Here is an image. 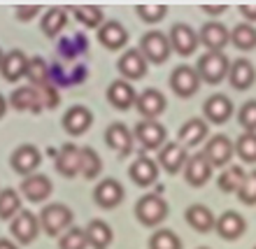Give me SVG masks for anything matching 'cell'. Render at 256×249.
<instances>
[{
  "label": "cell",
  "mask_w": 256,
  "mask_h": 249,
  "mask_svg": "<svg viewBox=\"0 0 256 249\" xmlns=\"http://www.w3.org/2000/svg\"><path fill=\"white\" fill-rule=\"evenodd\" d=\"M233 112H236V108H233V102H230L228 96L224 94H214L210 96L208 100H205V105H202V114H205V122L210 124H226L233 116Z\"/></svg>",
  "instance_id": "15"
},
{
  "label": "cell",
  "mask_w": 256,
  "mask_h": 249,
  "mask_svg": "<svg viewBox=\"0 0 256 249\" xmlns=\"http://www.w3.org/2000/svg\"><path fill=\"white\" fill-rule=\"evenodd\" d=\"M196 70L200 74V82L205 84H222L228 77L230 61L224 52H205L202 56H198Z\"/></svg>",
  "instance_id": "2"
},
{
  "label": "cell",
  "mask_w": 256,
  "mask_h": 249,
  "mask_svg": "<svg viewBox=\"0 0 256 249\" xmlns=\"http://www.w3.org/2000/svg\"><path fill=\"white\" fill-rule=\"evenodd\" d=\"M2 58H5V54H2V49H0V66H2Z\"/></svg>",
  "instance_id": "51"
},
{
  "label": "cell",
  "mask_w": 256,
  "mask_h": 249,
  "mask_svg": "<svg viewBox=\"0 0 256 249\" xmlns=\"http://www.w3.org/2000/svg\"><path fill=\"white\" fill-rule=\"evenodd\" d=\"M198 42L208 52H224V47L230 42V30L219 21H208L198 33Z\"/></svg>",
  "instance_id": "13"
},
{
  "label": "cell",
  "mask_w": 256,
  "mask_h": 249,
  "mask_svg": "<svg viewBox=\"0 0 256 249\" xmlns=\"http://www.w3.org/2000/svg\"><path fill=\"white\" fill-rule=\"evenodd\" d=\"M26 77L30 82V86L40 88V86H47L52 84V70H49L47 61L42 58V56H33V58H28V70H26Z\"/></svg>",
  "instance_id": "34"
},
{
  "label": "cell",
  "mask_w": 256,
  "mask_h": 249,
  "mask_svg": "<svg viewBox=\"0 0 256 249\" xmlns=\"http://www.w3.org/2000/svg\"><path fill=\"white\" fill-rule=\"evenodd\" d=\"M166 108H168V100H166V96L158 88H144L142 94H138L135 110L142 114V119L158 122V116L166 112Z\"/></svg>",
  "instance_id": "10"
},
{
  "label": "cell",
  "mask_w": 256,
  "mask_h": 249,
  "mask_svg": "<svg viewBox=\"0 0 256 249\" xmlns=\"http://www.w3.org/2000/svg\"><path fill=\"white\" fill-rule=\"evenodd\" d=\"M70 12L74 14V19L80 21L82 26L86 28H100L105 24V10L98 5H77V7H70Z\"/></svg>",
  "instance_id": "33"
},
{
  "label": "cell",
  "mask_w": 256,
  "mask_h": 249,
  "mask_svg": "<svg viewBox=\"0 0 256 249\" xmlns=\"http://www.w3.org/2000/svg\"><path fill=\"white\" fill-rule=\"evenodd\" d=\"M214 230L219 233V238H224L226 242H233L238 238L244 236V230H247V224H244V216L228 210V212H224L214 224Z\"/></svg>",
  "instance_id": "24"
},
{
  "label": "cell",
  "mask_w": 256,
  "mask_h": 249,
  "mask_svg": "<svg viewBox=\"0 0 256 249\" xmlns=\"http://www.w3.org/2000/svg\"><path fill=\"white\" fill-rule=\"evenodd\" d=\"M135 12H138V16H140L144 24H158V21H163V16L168 14V7L166 5H138Z\"/></svg>",
  "instance_id": "44"
},
{
  "label": "cell",
  "mask_w": 256,
  "mask_h": 249,
  "mask_svg": "<svg viewBox=\"0 0 256 249\" xmlns=\"http://www.w3.org/2000/svg\"><path fill=\"white\" fill-rule=\"evenodd\" d=\"M133 138L140 142L144 149H161L163 144H166L168 130H166V126H163V124H158V122L142 119V122L133 128Z\"/></svg>",
  "instance_id": "9"
},
{
  "label": "cell",
  "mask_w": 256,
  "mask_h": 249,
  "mask_svg": "<svg viewBox=\"0 0 256 249\" xmlns=\"http://www.w3.org/2000/svg\"><path fill=\"white\" fill-rule=\"evenodd\" d=\"M40 219L33 214V212H28V210H21L19 214L12 219L10 224V233L14 236V240L21 244H33L40 236Z\"/></svg>",
  "instance_id": "5"
},
{
  "label": "cell",
  "mask_w": 256,
  "mask_h": 249,
  "mask_svg": "<svg viewBox=\"0 0 256 249\" xmlns=\"http://www.w3.org/2000/svg\"><path fill=\"white\" fill-rule=\"evenodd\" d=\"M168 212H170L168 202L163 200L158 194H147L135 202V219H138L142 226H147V228L161 226V224L166 222Z\"/></svg>",
  "instance_id": "1"
},
{
  "label": "cell",
  "mask_w": 256,
  "mask_h": 249,
  "mask_svg": "<svg viewBox=\"0 0 256 249\" xmlns=\"http://www.w3.org/2000/svg\"><path fill=\"white\" fill-rule=\"evenodd\" d=\"M200 249H210V247H200Z\"/></svg>",
  "instance_id": "52"
},
{
  "label": "cell",
  "mask_w": 256,
  "mask_h": 249,
  "mask_svg": "<svg viewBox=\"0 0 256 249\" xmlns=\"http://www.w3.org/2000/svg\"><path fill=\"white\" fill-rule=\"evenodd\" d=\"M14 14H16V19H19V21H30L33 16H38V14H40V7H38V5L16 7V10H14Z\"/></svg>",
  "instance_id": "46"
},
{
  "label": "cell",
  "mask_w": 256,
  "mask_h": 249,
  "mask_svg": "<svg viewBox=\"0 0 256 249\" xmlns=\"http://www.w3.org/2000/svg\"><path fill=\"white\" fill-rule=\"evenodd\" d=\"M236 154L244 163H256V133H242L236 142Z\"/></svg>",
  "instance_id": "41"
},
{
  "label": "cell",
  "mask_w": 256,
  "mask_h": 249,
  "mask_svg": "<svg viewBox=\"0 0 256 249\" xmlns=\"http://www.w3.org/2000/svg\"><path fill=\"white\" fill-rule=\"evenodd\" d=\"M140 52L142 56L147 58V63H154V66H161L170 58V40L168 35L161 33V30H149V33L142 35L140 40Z\"/></svg>",
  "instance_id": "4"
},
{
  "label": "cell",
  "mask_w": 256,
  "mask_h": 249,
  "mask_svg": "<svg viewBox=\"0 0 256 249\" xmlns=\"http://www.w3.org/2000/svg\"><path fill=\"white\" fill-rule=\"evenodd\" d=\"M186 161H189L186 149H184L180 142H166V144L158 149V166H161L166 172H170V175H177V172L186 166Z\"/></svg>",
  "instance_id": "18"
},
{
  "label": "cell",
  "mask_w": 256,
  "mask_h": 249,
  "mask_svg": "<svg viewBox=\"0 0 256 249\" xmlns=\"http://www.w3.org/2000/svg\"><path fill=\"white\" fill-rule=\"evenodd\" d=\"M124 196H126V191H124L122 182L112 180V177L98 182V186L94 188V200L100 210H114L116 205H122Z\"/></svg>",
  "instance_id": "12"
},
{
  "label": "cell",
  "mask_w": 256,
  "mask_h": 249,
  "mask_svg": "<svg viewBox=\"0 0 256 249\" xmlns=\"http://www.w3.org/2000/svg\"><path fill=\"white\" fill-rule=\"evenodd\" d=\"M52 191H54L52 180L47 175H40V172H35L30 177H24V182H21V194L30 202H44L52 196Z\"/></svg>",
  "instance_id": "22"
},
{
  "label": "cell",
  "mask_w": 256,
  "mask_h": 249,
  "mask_svg": "<svg viewBox=\"0 0 256 249\" xmlns=\"http://www.w3.org/2000/svg\"><path fill=\"white\" fill-rule=\"evenodd\" d=\"M170 88L180 98H191L200 88V74L191 66H177L170 74Z\"/></svg>",
  "instance_id": "7"
},
{
  "label": "cell",
  "mask_w": 256,
  "mask_h": 249,
  "mask_svg": "<svg viewBox=\"0 0 256 249\" xmlns=\"http://www.w3.org/2000/svg\"><path fill=\"white\" fill-rule=\"evenodd\" d=\"M135 100H138V94H135V88L130 86V82L114 80L108 86V102L114 110H122V112H126V110L135 108Z\"/></svg>",
  "instance_id": "23"
},
{
  "label": "cell",
  "mask_w": 256,
  "mask_h": 249,
  "mask_svg": "<svg viewBox=\"0 0 256 249\" xmlns=\"http://www.w3.org/2000/svg\"><path fill=\"white\" fill-rule=\"evenodd\" d=\"M133 133L122 122L110 124L108 130H105V142H108L110 149H114L116 154H130L133 152Z\"/></svg>",
  "instance_id": "28"
},
{
  "label": "cell",
  "mask_w": 256,
  "mask_h": 249,
  "mask_svg": "<svg viewBox=\"0 0 256 249\" xmlns=\"http://www.w3.org/2000/svg\"><path fill=\"white\" fill-rule=\"evenodd\" d=\"M40 228L47 233V236H63L70 224H72V210L63 205V202H52L40 212Z\"/></svg>",
  "instance_id": "3"
},
{
  "label": "cell",
  "mask_w": 256,
  "mask_h": 249,
  "mask_svg": "<svg viewBox=\"0 0 256 249\" xmlns=\"http://www.w3.org/2000/svg\"><path fill=\"white\" fill-rule=\"evenodd\" d=\"M240 14L247 19V24H254L256 21V5H240Z\"/></svg>",
  "instance_id": "47"
},
{
  "label": "cell",
  "mask_w": 256,
  "mask_h": 249,
  "mask_svg": "<svg viewBox=\"0 0 256 249\" xmlns=\"http://www.w3.org/2000/svg\"><path fill=\"white\" fill-rule=\"evenodd\" d=\"M244 172L240 166H228V168H224V172L219 175V180H216V184H219V188H222L224 194H238V188H240V184L244 182Z\"/></svg>",
  "instance_id": "37"
},
{
  "label": "cell",
  "mask_w": 256,
  "mask_h": 249,
  "mask_svg": "<svg viewBox=\"0 0 256 249\" xmlns=\"http://www.w3.org/2000/svg\"><path fill=\"white\" fill-rule=\"evenodd\" d=\"M168 40H170L172 52L180 54V56L196 54V49H198V44H200V42H198V33H196L189 24H175V26L170 28Z\"/></svg>",
  "instance_id": "11"
},
{
  "label": "cell",
  "mask_w": 256,
  "mask_h": 249,
  "mask_svg": "<svg viewBox=\"0 0 256 249\" xmlns=\"http://www.w3.org/2000/svg\"><path fill=\"white\" fill-rule=\"evenodd\" d=\"M84 230H86L88 247L94 249H108L112 244V240H114V233L110 228V224H105L102 219H94Z\"/></svg>",
  "instance_id": "31"
},
{
  "label": "cell",
  "mask_w": 256,
  "mask_h": 249,
  "mask_svg": "<svg viewBox=\"0 0 256 249\" xmlns=\"http://www.w3.org/2000/svg\"><path fill=\"white\" fill-rule=\"evenodd\" d=\"M200 10H202V12H205V14H212V16H219V14H224V12H226V10H228V7H226V5H219V7H210V5H202Z\"/></svg>",
  "instance_id": "48"
},
{
  "label": "cell",
  "mask_w": 256,
  "mask_h": 249,
  "mask_svg": "<svg viewBox=\"0 0 256 249\" xmlns=\"http://www.w3.org/2000/svg\"><path fill=\"white\" fill-rule=\"evenodd\" d=\"M21 212V196L14 188H2L0 191V219L12 222L14 216Z\"/></svg>",
  "instance_id": "36"
},
{
  "label": "cell",
  "mask_w": 256,
  "mask_h": 249,
  "mask_svg": "<svg viewBox=\"0 0 256 249\" xmlns=\"http://www.w3.org/2000/svg\"><path fill=\"white\" fill-rule=\"evenodd\" d=\"M184 219H186V224H189L194 230H198V233H210V230H214V224H216L212 210H210L208 205H200V202L189 205L186 212H184Z\"/></svg>",
  "instance_id": "29"
},
{
  "label": "cell",
  "mask_w": 256,
  "mask_h": 249,
  "mask_svg": "<svg viewBox=\"0 0 256 249\" xmlns=\"http://www.w3.org/2000/svg\"><path fill=\"white\" fill-rule=\"evenodd\" d=\"M102 170V161L98 152L91 147H82V175L86 180H96Z\"/></svg>",
  "instance_id": "39"
},
{
  "label": "cell",
  "mask_w": 256,
  "mask_h": 249,
  "mask_svg": "<svg viewBox=\"0 0 256 249\" xmlns=\"http://www.w3.org/2000/svg\"><path fill=\"white\" fill-rule=\"evenodd\" d=\"M230 42L236 44L240 52H252L256 49V28L247 21L238 24L233 30H230Z\"/></svg>",
  "instance_id": "35"
},
{
  "label": "cell",
  "mask_w": 256,
  "mask_h": 249,
  "mask_svg": "<svg viewBox=\"0 0 256 249\" xmlns=\"http://www.w3.org/2000/svg\"><path fill=\"white\" fill-rule=\"evenodd\" d=\"M61 249H86L88 240H86V230L77 228V226H70L61 236V242H58Z\"/></svg>",
  "instance_id": "40"
},
{
  "label": "cell",
  "mask_w": 256,
  "mask_h": 249,
  "mask_svg": "<svg viewBox=\"0 0 256 249\" xmlns=\"http://www.w3.org/2000/svg\"><path fill=\"white\" fill-rule=\"evenodd\" d=\"M7 105H10V102H7V98L2 94H0V119H2V116H5V112H7Z\"/></svg>",
  "instance_id": "49"
},
{
  "label": "cell",
  "mask_w": 256,
  "mask_h": 249,
  "mask_svg": "<svg viewBox=\"0 0 256 249\" xmlns=\"http://www.w3.org/2000/svg\"><path fill=\"white\" fill-rule=\"evenodd\" d=\"M205 138H208V122L205 119H189L180 126V133H177V140L182 147H196Z\"/></svg>",
  "instance_id": "30"
},
{
  "label": "cell",
  "mask_w": 256,
  "mask_h": 249,
  "mask_svg": "<svg viewBox=\"0 0 256 249\" xmlns=\"http://www.w3.org/2000/svg\"><path fill=\"white\" fill-rule=\"evenodd\" d=\"M63 128H66L68 135H84L91 128V124H94V112L88 108H84V105H72V108L68 110L66 114H63Z\"/></svg>",
  "instance_id": "21"
},
{
  "label": "cell",
  "mask_w": 256,
  "mask_h": 249,
  "mask_svg": "<svg viewBox=\"0 0 256 249\" xmlns=\"http://www.w3.org/2000/svg\"><path fill=\"white\" fill-rule=\"evenodd\" d=\"M56 170L63 177H74L82 175V147L77 144H63L56 152Z\"/></svg>",
  "instance_id": "20"
},
{
  "label": "cell",
  "mask_w": 256,
  "mask_h": 249,
  "mask_svg": "<svg viewBox=\"0 0 256 249\" xmlns=\"http://www.w3.org/2000/svg\"><path fill=\"white\" fill-rule=\"evenodd\" d=\"M116 68H119V74L126 82L142 80L147 74V58L142 56L140 49H126V54L119 58Z\"/></svg>",
  "instance_id": "19"
},
{
  "label": "cell",
  "mask_w": 256,
  "mask_h": 249,
  "mask_svg": "<svg viewBox=\"0 0 256 249\" xmlns=\"http://www.w3.org/2000/svg\"><path fill=\"white\" fill-rule=\"evenodd\" d=\"M66 24H68V10L66 7H49L47 12H44V16L40 19L42 33L47 35L49 40L61 33L63 28H66Z\"/></svg>",
  "instance_id": "32"
},
{
  "label": "cell",
  "mask_w": 256,
  "mask_h": 249,
  "mask_svg": "<svg viewBox=\"0 0 256 249\" xmlns=\"http://www.w3.org/2000/svg\"><path fill=\"white\" fill-rule=\"evenodd\" d=\"M202 154H205V158L210 161L212 168H228L230 158L236 154V144L230 142L228 135H214V138L208 140Z\"/></svg>",
  "instance_id": "6"
},
{
  "label": "cell",
  "mask_w": 256,
  "mask_h": 249,
  "mask_svg": "<svg viewBox=\"0 0 256 249\" xmlns=\"http://www.w3.org/2000/svg\"><path fill=\"white\" fill-rule=\"evenodd\" d=\"M0 249H19L14 242H10L7 238H0Z\"/></svg>",
  "instance_id": "50"
},
{
  "label": "cell",
  "mask_w": 256,
  "mask_h": 249,
  "mask_svg": "<svg viewBox=\"0 0 256 249\" xmlns=\"http://www.w3.org/2000/svg\"><path fill=\"white\" fill-rule=\"evenodd\" d=\"M238 198L242 205H256V170L244 175V182L238 188Z\"/></svg>",
  "instance_id": "43"
},
{
  "label": "cell",
  "mask_w": 256,
  "mask_h": 249,
  "mask_svg": "<svg viewBox=\"0 0 256 249\" xmlns=\"http://www.w3.org/2000/svg\"><path fill=\"white\" fill-rule=\"evenodd\" d=\"M238 124L244 128V133H256V100H247L238 110Z\"/></svg>",
  "instance_id": "42"
},
{
  "label": "cell",
  "mask_w": 256,
  "mask_h": 249,
  "mask_svg": "<svg viewBox=\"0 0 256 249\" xmlns=\"http://www.w3.org/2000/svg\"><path fill=\"white\" fill-rule=\"evenodd\" d=\"M228 82L236 91H247V88L254 86L256 70H254V66H252L250 58H238V61L230 63Z\"/></svg>",
  "instance_id": "27"
},
{
  "label": "cell",
  "mask_w": 256,
  "mask_h": 249,
  "mask_svg": "<svg viewBox=\"0 0 256 249\" xmlns=\"http://www.w3.org/2000/svg\"><path fill=\"white\" fill-rule=\"evenodd\" d=\"M149 249H182V240L175 230L158 228L149 238Z\"/></svg>",
  "instance_id": "38"
},
{
  "label": "cell",
  "mask_w": 256,
  "mask_h": 249,
  "mask_svg": "<svg viewBox=\"0 0 256 249\" xmlns=\"http://www.w3.org/2000/svg\"><path fill=\"white\" fill-rule=\"evenodd\" d=\"M254 249H256V247H254Z\"/></svg>",
  "instance_id": "53"
},
{
  "label": "cell",
  "mask_w": 256,
  "mask_h": 249,
  "mask_svg": "<svg viewBox=\"0 0 256 249\" xmlns=\"http://www.w3.org/2000/svg\"><path fill=\"white\" fill-rule=\"evenodd\" d=\"M26 70H28V56L21 52V49H12L7 52L5 58H2V66H0V74L2 80L14 84L26 77Z\"/></svg>",
  "instance_id": "25"
},
{
  "label": "cell",
  "mask_w": 256,
  "mask_h": 249,
  "mask_svg": "<svg viewBox=\"0 0 256 249\" xmlns=\"http://www.w3.org/2000/svg\"><path fill=\"white\" fill-rule=\"evenodd\" d=\"M10 105H12L16 112H33V114H40L44 105H42V98H40V88L35 86H19L14 88V94L10 96Z\"/></svg>",
  "instance_id": "16"
},
{
  "label": "cell",
  "mask_w": 256,
  "mask_h": 249,
  "mask_svg": "<svg viewBox=\"0 0 256 249\" xmlns=\"http://www.w3.org/2000/svg\"><path fill=\"white\" fill-rule=\"evenodd\" d=\"M42 163V154L35 144H21V147L14 149V154L10 156V166H12L14 172H19L24 177L35 175V170L40 168Z\"/></svg>",
  "instance_id": "8"
},
{
  "label": "cell",
  "mask_w": 256,
  "mask_h": 249,
  "mask_svg": "<svg viewBox=\"0 0 256 249\" xmlns=\"http://www.w3.org/2000/svg\"><path fill=\"white\" fill-rule=\"evenodd\" d=\"M98 42L110 52H119L122 47H126L128 42V30L124 28L122 21L116 19H108L98 28Z\"/></svg>",
  "instance_id": "17"
},
{
  "label": "cell",
  "mask_w": 256,
  "mask_h": 249,
  "mask_svg": "<svg viewBox=\"0 0 256 249\" xmlns=\"http://www.w3.org/2000/svg\"><path fill=\"white\" fill-rule=\"evenodd\" d=\"M40 98H42V105L44 110H56L61 105V94L54 84H47V86H40Z\"/></svg>",
  "instance_id": "45"
},
{
  "label": "cell",
  "mask_w": 256,
  "mask_h": 249,
  "mask_svg": "<svg viewBox=\"0 0 256 249\" xmlns=\"http://www.w3.org/2000/svg\"><path fill=\"white\" fill-rule=\"evenodd\" d=\"M128 175H130L133 184H138V186H152L156 182V177H158V163L142 154L130 163Z\"/></svg>",
  "instance_id": "26"
},
{
  "label": "cell",
  "mask_w": 256,
  "mask_h": 249,
  "mask_svg": "<svg viewBox=\"0 0 256 249\" xmlns=\"http://www.w3.org/2000/svg\"><path fill=\"white\" fill-rule=\"evenodd\" d=\"M212 166H210V161L205 158V154H194L189 156V161H186V166H184V180H186V184L194 188L198 186H205V184L212 180Z\"/></svg>",
  "instance_id": "14"
}]
</instances>
